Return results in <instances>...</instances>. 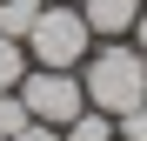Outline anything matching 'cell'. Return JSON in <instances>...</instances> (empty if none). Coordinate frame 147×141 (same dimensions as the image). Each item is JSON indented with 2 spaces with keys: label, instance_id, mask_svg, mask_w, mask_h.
Masks as SVG:
<instances>
[{
  "label": "cell",
  "instance_id": "7a4b0ae2",
  "mask_svg": "<svg viewBox=\"0 0 147 141\" xmlns=\"http://www.w3.org/2000/svg\"><path fill=\"white\" fill-rule=\"evenodd\" d=\"M20 47H27L34 67H80V61L94 54V27L80 20V7H74V0H47Z\"/></svg>",
  "mask_w": 147,
  "mask_h": 141
},
{
  "label": "cell",
  "instance_id": "30bf717a",
  "mask_svg": "<svg viewBox=\"0 0 147 141\" xmlns=\"http://www.w3.org/2000/svg\"><path fill=\"white\" fill-rule=\"evenodd\" d=\"M13 141H60V128H47V121H27V128H20Z\"/></svg>",
  "mask_w": 147,
  "mask_h": 141
},
{
  "label": "cell",
  "instance_id": "5b68a950",
  "mask_svg": "<svg viewBox=\"0 0 147 141\" xmlns=\"http://www.w3.org/2000/svg\"><path fill=\"white\" fill-rule=\"evenodd\" d=\"M60 141H114V114H100V108H80V114L60 128Z\"/></svg>",
  "mask_w": 147,
  "mask_h": 141
},
{
  "label": "cell",
  "instance_id": "ba28073f",
  "mask_svg": "<svg viewBox=\"0 0 147 141\" xmlns=\"http://www.w3.org/2000/svg\"><path fill=\"white\" fill-rule=\"evenodd\" d=\"M27 121H34V114H27V101H20V94H0V134L13 141V134L27 128Z\"/></svg>",
  "mask_w": 147,
  "mask_h": 141
},
{
  "label": "cell",
  "instance_id": "7c38bea8",
  "mask_svg": "<svg viewBox=\"0 0 147 141\" xmlns=\"http://www.w3.org/2000/svg\"><path fill=\"white\" fill-rule=\"evenodd\" d=\"M0 141H7V134H0Z\"/></svg>",
  "mask_w": 147,
  "mask_h": 141
},
{
  "label": "cell",
  "instance_id": "9c48e42d",
  "mask_svg": "<svg viewBox=\"0 0 147 141\" xmlns=\"http://www.w3.org/2000/svg\"><path fill=\"white\" fill-rule=\"evenodd\" d=\"M114 141H147V101L127 108V114H114Z\"/></svg>",
  "mask_w": 147,
  "mask_h": 141
},
{
  "label": "cell",
  "instance_id": "3957f363",
  "mask_svg": "<svg viewBox=\"0 0 147 141\" xmlns=\"http://www.w3.org/2000/svg\"><path fill=\"white\" fill-rule=\"evenodd\" d=\"M13 94L27 101V114H34V121H47V128H67L74 114L87 108V87H80V67H27Z\"/></svg>",
  "mask_w": 147,
  "mask_h": 141
},
{
  "label": "cell",
  "instance_id": "277c9868",
  "mask_svg": "<svg viewBox=\"0 0 147 141\" xmlns=\"http://www.w3.org/2000/svg\"><path fill=\"white\" fill-rule=\"evenodd\" d=\"M74 7L94 27V40H127L134 20H140V0H74Z\"/></svg>",
  "mask_w": 147,
  "mask_h": 141
},
{
  "label": "cell",
  "instance_id": "6da1fadb",
  "mask_svg": "<svg viewBox=\"0 0 147 141\" xmlns=\"http://www.w3.org/2000/svg\"><path fill=\"white\" fill-rule=\"evenodd\" d=\"M80 87H87V108L127 114L147 101V54L134 40H94V54L80 61Z\"/></svg>",
  "mask_w": 147,
  "mask_h": 141
},
{
  "label": "cell",
  "instance_id": "8fae6325",
  "mask_svg": "<svg viewBox=\"0 0 147 141\" xmlns=\"http://www.w3.org/2000/svg\"><path fill=\"white\" fill-rule=\"evenodd\" d=\"M134 47H140V54H147V0H140V20H134V34H127Z\"/></svg>",
  "mask_w": 147,
  "mask_h": 141
},
{
  "label": "cell",
  "instance_id": "8992f818",
  "mask_svg": "<svg viewBox=\"0 0 147 141\" xmlns=\"http://www.w3.org/2000/svg\"><path fill=\"white\" fill-rule=\"evenodd\" d=\"M40 7L47 0H0V34L7 40H27V27L40 20Z\"/></svg>",
  "mask_w": 147,
  "mask_h": 141
},
{
  "label": "cell",
  "instance_id": "52a82bcc",
  "mask_svg": "<svg viewBox=\"0 0 147 141\" xmlns=\"http://www.w3.org/2000/svg\"><path fill=\"white\" fill-rule=\"evenodd\" d=\"M27 47H20V40H7V34H0V94H13L20 87V74H27Z\"/></svg>",
  "mask_w": 147,
  "mask_h": 141
}]
</instances>
